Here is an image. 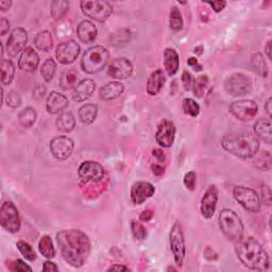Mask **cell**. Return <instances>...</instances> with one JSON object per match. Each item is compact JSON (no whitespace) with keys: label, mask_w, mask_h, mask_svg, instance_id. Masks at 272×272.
Instances as JSON below:
<instances>
[{"label":"cell","mask_w":272,"mask_h":272,"mask_svg":"<svg viewBox=\"0 0 272 272\" xmlns=\"http://www.w3.org/2000/svg\"><path fill=\"white\" fill-rule=\"evenodd\" d=\"M57 242L65 262L74 268L82 267L91 254V241L84 232L70 228L57 234Z\"/></svg>","instance_id":"6da1fadb"},{"label":"cell","mask_w":272,"mask_h":272,"mask_svg":"<svg viewBox=\"0 0 272 272\" xmlns=\"http://www.w3.org/2000/svg\"><path fill=\"white\" fill-rule=\"evenodd\" d=\"M236 254L242 264L252 270L266 271L270 266L269 255L255 238L241 239L236 245Z\"/></svg>","instance_id":"7a4b0ae2"},{"label":"cell","mask_w":272,"mask_h":272,"mask_svg":"<svg viewBox=\"0 0 272 272\" xmlns=\"http://www.w3.org/2000/svg\"><path fill=\"white\" fill-rule=\"evenodd\" d=\"M222 148L228 153L243 159H251L259 150L258 138L250 132H230L221 139Z\"/></svg>","instance_id":"3957f363"},{"label":"cell","mask_w":272,"mask_h":272,"mask_svg":"<svg viewBox=\"0 0 272 272\" xmlns=\"http://www.w3.org/2000/svg\"><path fill=\"white\" fill-rule=\"evenodd\" d=\"M219 227L226 239L234 243H238L244 238V223L234 211L223 209L219 214Z\"/></svg>","instance_id":"277c9868"},{"label":"cell","mask_w":272,"mask_h":272,"mask_svg":"<svg viewBox=\"0 0 272 272\" xmlns=\"http://www.w3.org/2000/svg\"><path fill=\"white\" fill-rule=\"evenodd\" d=\"M110 59V53L102 46H93L86 50L81 60V68L86 73H97L101 71Z\"/></svg>","instance_id":"5b68a950"},{"label":"cell","mask_w":272,"mask_h":272,"mask_svg":"<svg viewBox=\"0 0 272 272\" xmlns=\"http://www.w3.org/2000/svg\"><path fill=\"white\" fill-rule=\"evenodd\" d=\"M80 7L84 15L98 21V23H104L113 13V8L107 2L84 0L80 3Z\"/></svg>","instance_id":"8992f818"},{"label":"cell","mask_w":272,"mask_h":272,"mask_svg":"<svg viewBox=\"0 0 272 272\" xmlns=\"http://www.w3.org/2000/svg\"><path fill=\"white\" fill-rule=\"evenodd\" d=\"M169 244L173 258H175V263L181 267L184 263L185 255H186V245H185L183 227L179 221H176L171 227L169 233Z\"/></svg>","instance_id":"52a82bcc"},{"label":"cell","mask_w":272,"mask_h":272,"mask_svg":"<svg viewBox=\"0 0 272 272\" xmlns=\"http://www.w3.org/2000/svg\"><path fill=\"white\" fill-rule=\"evenodd\" d=\"M0 224L9 233H17L21 227L18 210L11 201H5L0 209Z\"/></svg>","instance_id":"ba28073f"},{"label":"cell","mask_w":272,"mask_h":272,"mask_svg":"<svg viewBox=\"0 0 272 272\" xmlns=\"http://www.w3.org/2000/svg\"><path fill=\"white\" fill-rule=\"evenodd\" d=\"M233 196L235 200L241 204L246 211L251 213H258L262 208V201L258 193L246 186H236L233 189Z\"/></svg>","instance_id":"9c48e42d"},{"label":"cell","mask_w":272,"mask_h":272,"mask_svg":"<svg viewBox=\"0 0 272 272\" xmlns=\"http://www.w3.org/2000/svg\"><path fill=\"white\" fill-rule=\"evenodd\" d=\"M224 89L228 95L242 97L251 92L252 81L249 78V75L243 72H235L225 80Z\"/></svg>","instance_id":"30bf717a"},{"label":"cell","mask_w":272,"mask_h":272,"mask_svg":"<svg viewBox=\"0 0 272 272\" xmlns=\"http://www.w3.org/2000/svg\"><path fill=\"white\" fill-rule=\"evenodd\" d=\"M27 42H28V33L24 28L17 27L13 29L7 42L6 50L8 56L10 58L17 57L19 53H21L27 48L26 47Z\"/></svg>","instance_id":"8fae6325"},{"label":"cell","mask_w":272,"mask_h":272,"mask_svg":"<svg viewBox=\"0 0 272 272\" xmlns=\"http://www.w3.org/2000/svg\"><path fill=\"white\" fill-rule=\"evenodd\" d=\"M258 111V106L255 101L249 99L237 100L231 103V114L242 122H248L253 119Z\"/></svg>","instance_id":"7c38bea8"},{"label":"cell","mask_w":272,"mask_h":272,"mask_svg":"<svg viewBox=\"0 0 272 272\" xmlns=\"http://www.w3.org/2000/svg\"><path fill=\"white\" fill-rule=\"evenodd\" d=\"M73 148V140L68 136H57L50 141L51 153L59 161L67 160L71 156Z\"/></svg>","instance_id":"4fadbf2b"},{"label":"cell","mask_w":272,"mask_h":272,"mask_svg":"<svg viewBox=\"0 0 272 272\" xmlns=\"http://www.w3.org/2000/svg\"><path fill=\"white\" fill-rule=\"evenodd\" d=\"M79 178L85 182H100L104 178V168L99 163L94 161L83 162L78 169Z\"/></svg>","instance_id":"5bb4252c"},{"label":"cell","mask_w":272,"mask_h":272,"mask_svg":"<svg viewBox=\"0 0 272 272\" xmlns=\"http://www.w3.org/2000/svg\"><path fill=\"white\" fill-rule=\"evenodd\" d=\"M80 51L81 48L78 43L73 40H69L61 43L57 47L56 57L61 64L68 65L78 59Z\"/></svg>","instance_id":"9a60e30c"},{"label":"cell","mask_w":272,"mask_h":272,"mask_svg":"<svg viewBox=\"0 0 272 272\" xmlns=\"http://www.w3.org/2000/svg\"><path fill=\"white\" fill-rule=\"evenodd\" d=\"M176 132L177 128L175 124L169 119H163L156 133L157 143L163 148H170L175 141Z\"/></svg>","instance_id":"2e32d148"},{"label":"cell","mask_w":272,"mask_h":272,"mask_svg":"<svg viewBox=\"0 0 272 272\" xmlns=\"http://www.w3.org/2000/svg\"><path fill=\"white\" fill-rule=\"evenodd\" d=\"M217 202H218V189L215 185H211L205 190L203 197L201 199L200 211L205 219H212L215 215Z\"/></svg>","instance_id":"e0dca14e"},{"label":"cell","mask_w":272,"mask_h":272,"mask_svg":"<svg viewBox=\"0 0 272 272\" xmlns=\"http://www.w3.org/2000/svg\"><path fill=\"white\" fill-rule=\"evenodd\" d=\"M133 72V65L128 59L119 58L114 60L107 68V74L113 79L123 80L129 78Z\"/></svg>","instance_id":"ac0fdd59"},{"label":"cell","mask_w":272,"mask_h":272,"mask_svg":"<svg viewBox=\"0 0 272 272\" xmlns=\"http://www.w3.org/2000/svg\"><path fill=\"white\" fill-rule=\"evenodd\" d=\"M154 192L156 188L151 183L139 181L132 185L130 196H131V200L134 204L140 205L145 201H147L149 198H151L152 196L154 195Z\"/></svg>","instance_id":"d6986e66"},{"label":"cell","mask_w":272,"mask_h":272,"mask_svg":"<svg viewBox=\"0 0 272 272\" xmlns=\"http://www.w3.org/2000/svg\"><path fill=\"white\" fill-rule=\"evenodd\" d=\"M40 65V56L37 52L32 48L27 47L23 52H21L18 67L26 72H34Z\"/></svg>","instance_id":"ffe728a7"},{"label":"cell","mask_w":272,"mask_h":272,"mask_svg":"<svg viewBox=\"0 0 272 272\" xmlns=\"http://www.w3.org/2000/svg\"><path fill=\"white\" fill-rule=\"evenodd\" d=\"M69 102L66 96L59 92H51L46 101V110L49 114H60L68 106Z\"/></svg>","instance_id":"44dd1931"},{"label":"cell","mask_w":272,"mask_h":272,"mask_svg":"<svg viewBox=\"0 0 272 272\" xmlns=\"http://www.w3.org/2000/svg\"><path fill=\"white\" fill-rule=\"evenodd\" d=\"M96 89V83L92 79H83L73 89L72 98L77 102H84L92 97Z\"/></svg>","instance_id":"7402d4cb"},{"label":"cell","mask_w":272,"mask_h":272,"mask_svg":"<svg viewBox=\"0 0 272 272\" xmlns=\"http://www.w3.org/2000/svg\"><path fill=\"white\" fill-rule=\"evenodd\" d=\"M166 82V77L165 73L162 69H157L153 72H151L149 78L147 80V85H146V91L148 95L150 96H156L158 95L162 89L164 88Z\"/></svg>","instance_id":"603a6c76"},{"label":"cell","mask_w":272,"mask_h":272,"mask_svg":"<svg viewBox=\"0 0 272 272\" xmlns=\"http://www.w3.org/2000/svg\"><path fill=\"white\" fill-rule=\"evenodd\" d=\"M77 34L82 43L90 44L96 40L98 30L91 20H82L77 28Z\"/></svg>","instance_id":"cb8c5ba5"},{"label":"cell","mask_w":272,"mask_h":272,"mask_svg":"<svg viewBox=\"0 0 272 272\" xmlns=\"http://www.w3.org/2000/svg\"><path fill=\"white\" fill-rule=\"evenodd\" d=\"M125 91V86L121 82L112 81L103 85L99 91V97L104 101H111L121 96Z\"/></svg>","instance_id":"d4e9b609"},{"label":"cell","mask_w":272,"mask_h":272,"mask_svg":"<svg viewBox=\"0 0 272 272\" xmlns=\"http://www.w3.org/2000/svg\"><path fill=\"white\" fill-rule=\"evenodd\" d=\"M180 66V58L178 52L173 48H166L164 51V67L168 75H175Z\"/></svg>","instance_id":"484cf974"},{"label":"cell","mask_w":272,"mask_h":272,"mask_svg":"<svg viewBox=\"0 0 272 272\" xmlns=\"http://www.w3.org/2000/svg\"><path fill=\"white\" fill-rule=\"evenodd\" d=\"M254 132L257 138L264 140L267 144L272 143V132H271V122L270 119L259 118L254 125Z\"/></svg>","instance_id":"4316f807"},{"label":"cell","mask_w":272,"mask_h":272,"mask_svg":"<svg viewBox=\"0 0 272 272\" xmlns=\"http://www.w3.org/2000/svg\"><path fill=\"white\" fill-rule=\"evenodd\" d=\"M98 106L94 103H86L79 108V118L82 124L92 125L97 118Z\"/></svg>","instance_id":"83f0119b"},{"label":"cell","mask_w":272,"mask_h":272,"mask_svg":"<svg viewBox=\"0 0 272 272\" xmlns=\"http://www.w3.org/2000/svg\"><path fill=\"white\" fill-rule=\"evenodd\" d=\"M57 128L62 132H71L75 128V118L71 112H63L56 122Z\"/></svg>","instance_id":"f1b7e54d"},{"label":"cell","mask_w":272,"mask_h":272,"mask_svg":"<svg viewBox=\"0 0 272 272\" xmlns=\"http://www.w3.org/2000/svg\"><path fill=\"white\" fill-rule=\"evenodd\" d=\"M34 45L43 52H49L53 46L52 34L47 30L38 32L34 37Z\"/></svg>","instance_id":"f546056e"},{"label":"cell","mask_w":272,"mask_h":272,"mask_svg":"<svg viewBox=\"0 0 272 272\" xmlns=\"http://www.w3.org/2000/svg\"><path fill=\"white\" fill-rule=\"evenodd\" d=\"M251 67L258 75L263 78L268 77V65L264 59V56L260 52H256L252 54L251 57Z\"/></svg>","instance_id":"4dcf8cb0"},{"label":"cell","mask_w":272,"mask_h":272,"mask_svg":"<svg viewBox=\"0 0 272 272\" xmlns=\"http://www.w3.org/2000/svg\"><path fill=\"white\" fill-rule=\"evenodd\" d=\"M253 165L259 170L268 171L272 166V157L269 151H257L253 157Z\"/></svg>","instance_id":"1f68e13d"},{"label":"cell","mask_w":272,"mask_h":272,"mask_svg":"<svg viewBox=\"0 0 272 272\" xmlns=\"http://www.w3.org/2000/svg\"><path fill=\"white\" fill-rule=\"evenodd\" d=\"M69 10V3L66 0H54L50 6V14L54 20H61Z\"/></svg>","instance_id":"d6a6232c"},{"label":"cell","mask_w":272,"mask_h":272,"mask_svg":"<svg viewBox=\"0 0 272 272\" xmlns=\"http://www.w3.org/2000/svg\"><path fill=\"white\" fill-rule=\"evenodd\" d=\"M77 81H78V72L73 69H69L62 73L59 83L63 90L68 91L74 89L75 86H77L78 84Z\"/></svg>","instance_id":"836d02e7"},{"label":"cell","mask_w":272,"mask_h":272,"mask_svg":"<svg viewBox=\"0 0 272 272\" xmlns=\"http://www.w3.org/2000/svg\"><path fill=\"white\" fill-rule=\"evenodd\" d=\"M36 118H37V114H36L35 108L31 106L24 108V110L20 111L18 114V121L24 128H31L35 124Z\"/></svg>","instance_id":"e575fe53"},{"label":"cell","mask_w":272,"mask_h":272,"mask_svg":"<svg viewBox=\"0 0 272 272\" xmlns=\"http://www.w3.org/2000/svg\"><path fill=\"white\" fill-rule=\"evenodd\" d=\"M0 67H2V83L4 85H9L12 83L15 77V66L13 62L4 59Z\"/></svg>","instance_id":"d590c367"},{"label":"cell","mask_w":272,"mask_h":272,"mask_svg":"<svg viewBox=\"0 0 272 272\" xmlns=\"http://www.w3.org/2000/svg\"><path fill=\"white\" fill-rule=\"evenodd\" d=\"M38 250L41 254L48 259H51L56 256V249L53 247L51 237L48 235H44L40 239Z\"/></svg>","instance_id":"8d00e7d4"},{"label":"cell","mask_w":272,"mask_h":272,"mask_svg":"<svg viewBox=\"0 0 272 272\" xmlns=\"http://www.w3.org/2000/svg\"><path fill=\"white\" fill-rule=\"evenodd\" d=\"M131 36H132V32L129 29H121L114 32V33L111 35L110 42L113 46H116V47L123 46L130 42Z\"/></svg>","instance_id":"74e56055"},{"label":"cell","mask_w":272,"mask_h":272,"mask_svg":"<svg viewBox=\"0 0 272 272\" xmlns=\"http://www.w3.org/2000/svg\"><path fill=\"white\" fill-rule=\"evenodd\" d=\"M57 71V63L52 58L47 59L41 67V74L46 82H50Z\"/></svg>","instance_id":"f35d334b"},{"label":"cell","mask_w":272,"mask_h":272,"mask_svg":"<svg viewBox=\"0 0 272 272\" xmlns=\"http://www.w3.org/2000/svg\"><path fill=\"white\" fill-rule=\"evenodd\" d=\"M169 26L173 31H181L183 29L184 23H183V17L180 12L179 8L177 7H172L170 9V13H169Z\"/></svg>","instance_id":"ab89813d"},{"label":"cell","mask_w":272,"mask_h":272,"mask_svg":"<svg viewBox=\"0 0 272 272\" xmlns=\"http://www.w3.org/2000/svg\"><path fill=\"white\" fill-rule=\"evenodd\" d=\"M209 75L208 74H201L199 77L193 81L192 91L193 95L197 98H202L204 96L205 90L209 85Z\"/></svg>","instance_id":"60d3db41"},{"label":"cell","mask_w":272,"mask_h":272,"mask_svg":"<svg viewBox=\"0 0 272 272\" xmlns=\"http://www.w3.org/2000/svg\"><path fill=\"white\" fill-rule=\"evenodd\" d=\"M182 107L184 113L190 117H197L200 114V105L192 98H185Z\"/></svg>","instance_id":"b9f144b4"},{"label":"cell","mask_w":272,"mask_h":272,"mask_svg":"<svg viewBox=\"0 0 272 272\" xmlns=\"http://www.w3.org/2000/svg\"><path fill=\"white\" fill-rule=\"evenodd\" d=\"M16 247L19 250V252L21 253L27 260L29 262H34L36 259V253L34 251V249L31 247V245H29L27 242L25 241H18L16 243Z\"/></svg>","instance_id":"7bdbcfd3"},{"label":"cell","mask_w":272,"mask_h":272,"mask_svg":"<svg viewBox=\"0 0 272 272\" xmlns=\"http://www.w3.org/2000/svg\"><path fill=\"white\" fill-rule=\"evenodd\" d=\"M131 231L133 234V237L137 241H143L147 237V231L145 226L138 221H132L131 222Z\"/></svg>","instance_id":"ee69618b"},{"label":"cell","mask_w":272,"mask_h":272,"mask_svg":"<svg viewBox=\"0 0 272 272\" xmlns=\"http://www.w3.org/2000/svg\"><path fill=\"white\" fill-rule=\"evenodd\" d=\"M6 103L11 108H17L21 104V97L17 92L11 91L6 97Z\"/></svg>","instance_id":"f6af8a7d"},{"label":"cell","mask_w":272,"mask_h":272,"mask_svg":"<svg viewBox=\"0 0 272 272\" xmlns=\"http://www.w3.org/2000/svg\"><path fill=\"white\" fill-rule=\"evenodd\" d=\"M183 182L185 187L190 191H193L196 189V184H197V175H196V172L195 171L187 172L186 175L184 176Z\"/></svg>","instance_id":"bcb514c9"},{"label":"cell","mask_w":272,"mask_h":272,"mask_svg":"<svg viewBox=\"0 0 272 272\" xmlns=\"http://www.w3.org/2000/svg\"><path fill=\"white\" fill-rule=\"evenodd\" d=\"M9 270L11 271H14V272H25V271H29L31 272L32 271V268L30 266H28L24 260H21V259H15L13 260L12 263H11L9 266Z\"/></svg>","instance_id":"7dc6e473"},{"label":"cell","mask_w":272,"mask_h":272,"mask_svg":"<svg viewBox=\"0 0 272 272\" xmlns=\"http://www.w3.org/2000/svg\"><path fill=\"white\" fill-rule=\"evenodd\" d=\"M182 84H183V88L185 91H190L192 90V85H193V78H192V75L189 71L187 70H184L183 73H182Z\"/></svg>","instance_id":"c3c4849f"},{"label":"cell","mask_w":272,"mask_h":272,"mask_svg":"<svg viewBox=\"0 0 272 272\" xmlns=\"http://www.w3.org/2000/svg\"><path fill=\"white\" fill-rule=\"evenodd\" d=\"M205 4H208L209 6H211L216 13L221 12V11L226 7V2H224V0H217V2H205Z\"/></svg>","instance_id":"681fc988"},{"label":"cell","mask_w":272,"mask_h":272,"mask_svg":"<svg viewBox=\"0 0 272 272\" xmlns=\"http://www.w3.org/2000/svg\"><path fill=\"white\" fill-rule=\"evenodd\" d=\"M46 91L47 90H46V88L44 85H37L36 88L34 89V91H33V97L35 98V99L41 100V99H43V98L45 97Z\"/></svg>","instance_id":"f907efd6"},{"label":"cell","mask_w":272,"mask_h":272,"mask_svg":"<svg viewBox=\"0 0 272 272\" xmlns=\"http://www.w3.org/2000/svg\"><path fill=\"white\" fill-rule=\"evenodd\" d=\"M262 195H263V200L266 205L271 204V190L268 185H263L262 186Z\"/></svg>","instance_id":"816d5d0a"},{"label":"cell","mask_w":272,"mask_h":272,"mask_svg":"<svg viewBox=\"0 0 272 272\" xmlns=\"http://www.w3.org/2000/svg\"><path fill=\"white\" fill-rule=\"evenodd\" d=\"M9 30H10V21L6 17H3L0 19V34L6 35Z\"/></svg>","instance_id":"f5cc1de1"},{"label":"cell","mask_w":272,"mask_h":272,"mask_svg":"<svg viewBox=\"0 0 272 272\" xmlns=\"http://www.w3.org/2000/svg\"><path fill=\"white\" fill-rule=\"evenodd\" d=\"M187 63H188V66H190L195 71H201L203 68L202 65L198 62V60L196 58H192V57L189 58Z\"/></svg>","instance_id":"db71d44e"},{"label":"cell","mask_w":272,"mask_h":272,"mask_svg":"<svg viewBox=\"0 0 272 272\" xmlns=\"http://www.w3.org/2000/svg\"><path fill=\"white\" fill-rule=\"evenodd\" d=\"M153 216H154V213L153 211H151V210H146L144 212H141L140 215H139V220L140 221H150L152 218H153Z\"/></svg>","instance_id":"11a10c76"},{"label":"cell","mask_w":272,"mask_h":272,"mask_svg":"<svg viewBox=\"0 0 272 272\" xmlns=\"http://www.w3.org/2000/svg\"><path fill=\"white\" fill-rule=\"evenodd\" d=\"M151 169L157 177H162L165 173V167L162 166V164H153L151 166Z\"/></svg>","instance_id":"9f6ffc18"},{"label":"cell","mask_w":272,"mask_h":272,"mask_svg":"<svg viewBox=\"0 0 272 272\" xmlns=\"http://www.w3.org/2000/svg\"><path fill=\"white\" fill-rule=\"evenodd\" d=\"M43 271H46V272H57L59 271V268L58 266L50 262V260H46V262L44 263V265H43Z\"/></svg>","instance_id":"6f0895ef"},{"label":"cell","mask_w":272,"mask_h":272,"mask_svg":"<svg viewBox=\"0 0 272 272\" xmlns=\"http://www.w3.org/2000/svg\"><path fill=\"white\" fill-rule=\"evenodd\" d=\"M152 156H153L157 159V161L159 163L165 162V154H164V152H163L161 149H154L153 151H152Z\"/></svg>","instance_id":"680465c9"},{"label":"cell","mask_w":272,"mask_h":272,"mask_svg":"<svg viewBox=\"0 0 272 272\" xmlns=\"http://www.w3.org/2000/svg\"><path fill=\"white\" fill-rule=\"evenodd\" d=\"M130 269L125 266V265H118V264H114L112 266H110L107 268V271H129Z\"/></svg>","instance_id":"91938a15"},{"label":"cell","mask_w":272,"mask_h":272,"mask_svg":"<svg viewBox=\"0 0 272 272\" xmlns=\"http://www.w3.org/2000/svg\"><path fill=\"white\" fill-rule=\"evenodd\" d=\"M13 3L11 2V0H3V2H0V10L5 12V11H8L12 7Z\"/></svg>","instance_id":"94428289"},{"label":"cell","mask_w":272,"mask_h":272,"mask_svg":"<svg viewBox=\"0 0 272 272\" xmlns=\"http://www.w3.org/2000/svg\"><path fill=\"white\" fill-rule=\"evenodd\" d=\"M271 103H272V98L270 97V98H268V100H267V102H266V104H265V110H266V113L268 114V116L269 117H271V111H272V108H271Z\"/></svg>","instance_id":"6125c7cd"},{"label":"cell","mask_w":272,"mask_h":272,"mask_svg":"<svg viewBox=\"0 0 272 272\" xmlns=\"http://www.w3.org/2000/svg\"><path fill=\"white\" fill-rule=\"evenodd\" d=\"M265 53L267 54L268 60L271 61V41L267 42V44L265 46Z\"/></svg>","instance_id":"be15d7a7"},{"label":"cell","mask_w":272,"mask_h":272,"mask_svg":"<svg viewBox=\"0 0 272 272\" xmlns=\"http://www.w3.org/2000/svg\"><path fill=\"white\" fill-rule=\"evenodd\" d=\"M202 51H203V46H202V45H200V46H198V47H196V48L193 49V52H195V53H197L198 56H201Z\"/></svg>","instance_id":"e7e4bbea"},{"label":"cell","mask_w":272,"mask_h":272,"mask_svg":"<svg viewBox=\"0 0 272 272\" xmlns=\"http://www.w3.org/2000/svg\"><path fill=\"white\" fill-rule=\"evenodd\" d=\"M167 270H173V271H176L177 269H175V268H172V267H168V268H167Z\"/></svg>","instance_id":"03108f58"}]
</instances>
